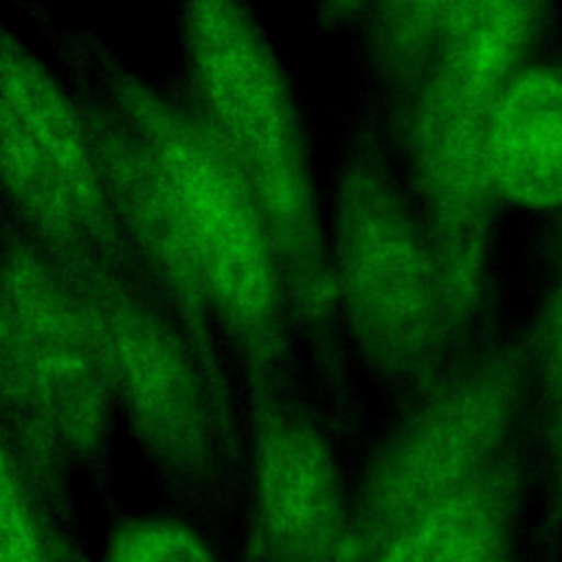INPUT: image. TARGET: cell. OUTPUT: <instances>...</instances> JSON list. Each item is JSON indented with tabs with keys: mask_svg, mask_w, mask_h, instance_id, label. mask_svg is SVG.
I'll return each mask as SVG.
<instances>
[{
	"mask_svg": "<svg viewBox=\"0 0 562 562\" xmlns=\"http://www.w3.org/2000/svg\"><path fill=\"white\" fill-rule=\"evenodd\" d=\"M2 349L15 380L64 424L97 413L110 364L103 338L46 252L13 222L2 244Z\"/></svg>",
	"mask_w": 562,
	"mask_h": 562,
	"instance_id": "7",
	"label": "cell"
},
{
	"mask_svg": "<svg viewBox=\"0 0 562 562\" xmlns=\"http://www.w3.org/2000/svg\"><path fill=\"white\" fill-rule=\"evenodd\" d=\"M103 97L162 171L193 239L213 312L250 342L270 340L290 305L277 246L241 171L202 114L116 61Z\"/></svg>",
	"mask_w": 562,
	"mask_h": 562,
	"instance_id": "2",
	"label": "cell"
},
{
	"mask_svg": "<svg viewBox=\"0 0 562 562\" xmlns=\"http://www.w3.org/2000/svg\"><path fill=\"white\" fill-rule=\"evenodd\" d=\"M195 110L224 145L272 233L288 301L325 316L334 296L327 222L292 83L244 0H184Z\"/></svg>",
	"mask_w": 562,
	"mask_h": 562,
	"instance_id": "1",
	"label": "cell"
},
{
	"mask_svg": "<svg viewBox=\"0 0 562 562\" xmlns=\"http://www.w3.org/2000/svg\"><path fill=\"white\" fill-rule=\"evenodd\" d=\"M527 432L540 443H562V290L544 325L529 378Z\"/></svg>",
	"mask_w": 562,
	"mask_h": 562,
	"instance_id": "15",
	"label": "cell"
},
{
	"mask_svg": "<svg viewBox=\"0 0 562 562\" xmlns=\"http://www.w3.org/2000/svg\"><path fill=\"white\" fill-rule=\"evenodd\" d=\"M538 0H452L411 114L419 195L437 206L479 202L490 184L487 132Z\"/></svg>",
	"mask_w": 562,
	"mask_h": 562,
	"instance_id": "4",
	"label": "cell"
},
{
	"mask_svg": "<svg viewBox=\"0 0 562 562\" xmlns=\"http://www.w3.org/2000/svg\"><path fill=\"white\" fill-rule=\"evenodd\" d=\"M0 103L15 114L44 156L70 182L116 259L140 277L110 209L79 101H75L44 61L9 31L2 33Z\"/></svg>",
	"mask_w": 562,
	"mask_h": 562,
	"instance_id": "9",
	"label": "cell"
},
{
	"mask_svg": "<svg viewBox=\"0 0 562 562\" xmlns=\"http://www.w3.org/2000/svg\"><path fill=\"white\" fill-rule=\"evenodd\" d=\"M490 182L527 206L562 202V83L522 75L501 92L487 132Z\"/></svg>",
	"mask_w": 562,
	"mask_h": 562,
	"instance_id": "11",
	"label": "cell"
},
{
	"mask_svg": "<svg viewBox=\"0 0 562 562\" xmlns=\"http://www.w3.org/2000/svg\"><path fill=\"white\" fill-rule=\"evenodd\" d=\"M0 562H40L35 536L26 518L24 505L13 490L7 463L2 470L0 498Z\"/></svg>",
	"mask_w": 562,
	"mask_h": 562,
	"instance_id": "17",
	"label": "cell"
},
{
	"mask_svg": "<svg viewBox=\"0 0 562 562\" xmlns=\"http://www.w3.org/2000/svg\"><path fill=\"white\" fill-rule=\"evenodd\" d=\"M314 9L323 26L329 31H342L367 18L369 0H314Z\"/></svg>",
	"mask_w": 562,
	"mask_h": 562,
	"instance_id": "18",
	"label": "cell"
},
{
	"mask_svg": "<svg viewBox=\"0 0 562 562\" xmlns=\"http://www.w3.org/2000/svg\"><path fill=\"white\" fill-rule=\"evenodd\" d=\"M529 452L518 443L490 472L400 529L382 562H516L529 516Z\"/></svg>",
	"mask_w": 562,
	"mask_h": 562,
	"instance_id": "10",
	"label": "cell"
},
{
	"mask_svg": "<svg viewBox=\"0 0 562 562\" xmlns=\"http://www.w3.org/2000/svg\"><path fill=\"white\" fill-rule=\"evenodd\" d=\"M112 562H211L193 536L178 527H143L121 540Z\"/></svg>",
	"mask_w": 562,
	"mask_h": 562,
	"instance_id": "16",
	"label": "cell"
},
{
	"mask_svg": "<svg viewBox=\"0 0 562 562\" xmlns=\"http://www.w3.org/2000/svg\"><path fill=\"white\" fill-rule=\"evenodd\" d=\"M327 235L334 296L362 349L389 371L430 373L463 323L435 248L369 143L349 149L338 171Z\"/></svg>",
	"mask_w": 562,
	"mask_h": 562,
	"instance_id": "3",
	"label": "cell"
},
{
	"mask_svg": "<svg viewBox=\"0 0 562 562\" xmlns=\"http://www.w3.org/2000/svg\"><path fill=\"white\" fill-rule=\"evenodd\" d=\"M452 0H369L371 48L391 86L413 79L435 44Z\"/></svg>",
	"mask_w": 562,
	"mask_h": 562,
	"instance_id": "14",
	"label": "cell"
},
{
	"mask_svg": "<svg viewBox=\"0 0 562 562\" xmlns=\"http://www.w3.org/2000/svg\"><path fill=\"white\" fill-rule=\"evenodd\" d=\"M110 209L154 296L191 336H204L213 312L193 239L176 198L134 130L103 94L79 99Z\"/></svg>",
	"mask_w": 562,
	"mask_h": 562,
	"instance_id": "8",
	"label": "cell"
},
{
	"mask_svg": "<svg viewBox=\"0 0 562 562\" xmlns=\"http://www.w3.org/2000/svg\"><path fill=\"white\" fill-rule=\"evenodd\" d=\"M46 257L92 316L110 367L147 428L165 448L191 452L200 441V395L189 349L154 292L97 250Z\"/></svg>",
	"mask_w": 562,
	"mask_h": 562,
	"instance_id": "6",
	"label": "cell"
},
{
	"mask_svg": "<svg viewBox=\"0 0 562 562\" xmlns=\"http://www.w3.org/2000/svg\"><path fill=\"white\" fill-rule=\"evenodd\" d=\"M529 375L512 349L485 353L437 384L389 441L371 481L395 533L468 487L518 446Z\"/></svg>",
	"mask_w": 562,
	"mask_h": 562,
	"instance_id": "5",
	"label": "cell"
},
{
	"mask_svg": "<svg viewBox=\"0 0 562 562\" xmlns=\"http://www.w3.org/2000/svg\"><path fill=\"white\" fill-rule=\"evenodd\" d=\"M0 154L4 198L11 213L9 220H13L44 252L97 250L110 263L130 272L92 224L70 182L2 103Z\"/></svg>",
	"mask_w": 562,
	"mask_h": 562,
	"instance_id": "12",
	"label": "cell"
},
{
	"mask_svg": "<svg viewBox=\"0 0 562 562\" xmlns=\"http://www.w3.org/2000/svg\"><path fill=\"white\" fill-rule=\"evenodd\" d=\"M261 512L283 542H305L321 533L334 512V474L316 437L299 426H279L259 459Z\"/></svg>",
	"mask_w": 562,
	"mask_h": 562,
	"instance_id": "13",
	"label": "cell"
}]
</instances>
